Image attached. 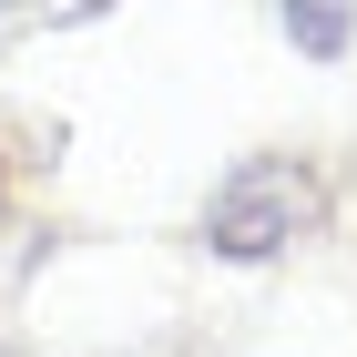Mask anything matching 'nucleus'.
<instances>
[{"label":"nucleus","mask_w":357,"mask_h":357,"mask_svg":"<svg viewBox=\"0 0 357 357\" xmlns=\"http://www.w3.org/2000/svg\"><path fill=\"white\" fill-rule=\"evenodd\" d=\"M317 225V184H306L286 153H245V164L215 184V204H204V245L225 255V266H266V255H286Z\"/></svg>","instance_id":"nucleus-1"},{"label":"nucleus","mask_w":357,"mask_h":357,"mask_svg":"<svg viewBox=\"0 0 357 357\" xmlns=\"http://www.w3.org/2000/svg\"><path fill=\"white\" fill-rule=\"evenodd\" d=\"M275 21H286V41L306 61H337L357 41V0H275Z\"/></svg>","instance_id":"nucleus-2"},{"label":"nucleus","mask_w":357,"mask_h":357,"mask_svg":"<svg viewBox=\"0 0 357 357\" xmlns=\"http://www.w3.org/2000/svg\"><path fill=\"white\" fill-rule=\"evenodd\" d=\"M0 10H10V0H0Z\"/></svg>","instance_id":"nucleus-3"}]
</instances>
